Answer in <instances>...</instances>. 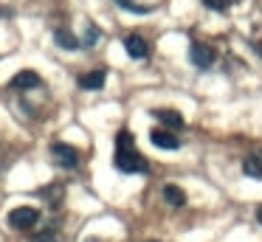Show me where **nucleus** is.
<instances>
[{
    "instance_id": "nucleus-1",
    "label": "nucleus",
    "mask_w": 262,
    "mask_h": 242,
    "mask_svg": "<svg viewBox=\"0 0 262 242\" xmlns=\"http://www.w3.org/2000/svg\"><path fill=\"white\" fill-rule=\"evenodd\" d=\"M116 169L124 174H136V172H147L149 163L147 158L141 155V152L136 149V141H133V135L127 133V129H121L119 135H116Z\"/></svg>"
},
{
    "instance_id": "nucleus-2",
    "label": "nucleus",
    "mask_w": 262,
    "mask_h": 242,
    "mask_svg": "<svg viewBox=\"0 0 262 242\" xmlns=\"http://www.w3.org/2000/svg\"><path fill=\"white\" fill-rule=\"evenodd\" d=\"M37 219H40V211L31 208V206H17V208L9 211V225L17 228V231H26V228H31V225H37Z\"/></svg>"
},
{
    "instance_id": "nucleus-3",
    "label": "nucleus",
    "mask_w": 262,
    "mask_h": 242,
    "mask_svg": "<svg viewBox=\"0 0 262 242\" xmlns=\"http://www.w3.org/2000/svg\"><path fill=\"white\" fill-rule=\"evenodd\" d=\"M51 155L62 169H76L79 166V152H76V146H71V144H62V141L51 144Z\"/></svg>"
},
{
    "instance_id": "nucleus-4",
    "label": "nucleus",
    "mask_w": 262,
    "mask_h": 242,
    "mask_svg": "<svg viewBox=\"0 0 262 242\" xmlns=\"http://www.w3.org/2000/svg\"><path fill=\"white\" fill-rule=\"evenodd\" d=\"M189 59H192L194 68L206 71V68H211V62H214V51H211V45H206V42H192L189 45Z\"/></svg>"
},
{
    "instance_id": "nucleus-5",
    "label": "nucleus",
    "mask_w": 262,
    "mask_h": 242,
    "mask_svg": "<svg viewBox=\"0 0 262 242\" xmlns=\"http://www.w3.org/2000/svg\"><path fill=\"white\" fill-rule=\"evenodd\" d=\"M124 48H127V54H130L133 59H147V56H149V45H147V39L138 37V34H130V37L124 39Z\"/></svg>"
},
{
    "instance_id": "nucleus-6",
    "label": "nucleus",
    "mask_w": 262,
    "mask_h": 242,
    "mask_svg": "<svg viewBox=\"0 0 262 242\" xmlns=\"http://www.w3.org/2000/svg\"><path fill=\"white\" fill-rule=\"evenodd\" d=\"M149 141H152L158 149H178V146H181V141L172 135L169 127L166 129H152V133H149Z\"/></svg>"
},
{
    "instance_id": "nucleus-7",
    "label": "nucleus",
    "mask_w": 262,
    "mask_h": 242,
    "mask_svg": "<svg viewBox=\"0 0 262 242\" xmlns=\"http://www.w3.org/2000/svg\"><path fill=\"white\" fill-rule=\"evenodd\" d=\"M104 79H107V71H104V68H96V71H91V73H82L79 84H82V90H99L104 84Z\"/></svg>"
},
{
    "instance_id": "nucleus-8",
    "label": "nucleus",
    "mask_w": 262,
    "mask_h": 242,
    "mask_svg": "<svg viewBox=\"0 0 262 242\" xmlns=\"http://www.w3.org/2000/svg\"><path fill=\"white\" fill-rule=\"evenodd\" d=\"M40 84V76H37L34 71H20L17 76L9 82V87L12 90H31V87H37Z\"/></svg>"
},
{
    "instance_id": "nucleus-9",
    "label": "nucleus",
    "mask_w": 262,
    "mask_h": 242,
    "mask_svg": "<svg viewBox=\"0 0 262 242\" xmlns=\"http://www.w3.org/2000/svg\"><path fill=\"white\" fill-rule=\"evenodd\" d=\"M152 116L158 118L164 127H169V129H181L183 127V116H181V113H175V110H155Z\"/></svg>"
},
{
    "instance_id": "nucleus-10",
    "label": "nucleus",
    "mask_w": 262,
    "mask_h": 242,
    "mask_svg": "<svg viewBox=\"0 0 262 242\" xmlns=\"http://www.w3.org/2000/svg\"><path fill=\"white\" fill-rule=\"evenodd\" d=\"M54 42H57L59 48H65V51H74V48H79V45H82L79 39L68 31V28H57V31H54Z\"/></svg>"
},
{
    "instance_id": "nucleus-11",
    "label": "nucleus",
    "mask_w": 262,
    "mask_h": 242,
    "mask_svg": "<svg viewBox=\"0 0 262 242\" xmlns=\"http://www.w3.org/2000/svg\"><path fill=\"white\" fill-rule=\"evenodd\" d=\"M164 200L169 203V206L181 208L183 203H186V194H183V189H178V186H164Z\"/></svg>"
},
{
    "instance_id": "nucleus-12",
    "label": "nucleus",
    "mask_w": 262,
    "mask_h": 242,
    "mask_svg": "<svg viewBox=\"0 0 262 242\" xmlns=\"http://www.w3.org/2000/svg\"><path fill=\"white\" fill-rule=\"evenodd\" d=\"M243 172L248 174V178H256V180H262V163H259V158H245V163H243Z\"/></svg>"
},
{
    "instance_id": "nucleus-13",
    "label": "nucleus",
    "mask_w": 262,
    "mask_h": 242,
    "mask_svg": "<svg viewBox=\"0 0 262 242\" xmlns=\"http://www.w3.org/2000/svg\"><path fill=\"white\" fill-rule=\"evenodd\" d=\"M31 242H57V234H54V228H46V231H37V234L31 236Z\"/></svg>"
},
{
    "instance_id": "nucleus-14",
    "label": "nucleus",
    "mask_w": 262,
    "mask_h": 242,
    "mask_svg": "<svg viewBox=\"0 0 262 242\" xmlns=\"http://www.w3.org/2000/svg\"><path fill=\"white\" fill-rule=\"evenodd\" d=\"M228 3H239V0H203V6H209L214 11H226Z\"/></svg>"
},
{
    "instance_id": "nucleus-15",
    "label": "nucleus",
    "mask_w": 262,
    "mask_h": 242,
    "mask_svg": "<svg viewBox=\"0 0 262 242\" xmlns=\"http://www.w3.org/2000/svg\"><path fill=\"white\" fill-rule=\"evenodd\" d=\"M96 37H99V28L96 26H88V34H85V42H82V45H85V48H91V45L96 42Z\"/></svg>"
},
{
    "instance_id": "nucleus-16",
    "label": "nucleus",
    "mask_w": 262,
    "mask_h": 242,
    "mask_svg": "<svg viewBox=\"0 0 262 242\" xmlns=\"http://www.w3.org/2000/svg\"><path fill=\"white\" fill-rule=\"evenodd\" d=\"M116 6H121V9H130V11H138V14H141V11H147V9H141V6H133L130 0H116Z\"/></svg>"
},
{
    "instance_id": "nucleus-17",
    "label": "nucleus",
    "mask_w": 262,
    "mask_h": 242,
    "mask_svg": "<svg viewBox=\"0 0 262 242\" xmlns=\"http://www.w3.org/2000/svg\"><path fill=\"white\" fill-rule=\"evenodd\" d=\"M256 219H259V225H262V206L256 208Z\"/></svg>"
},
{
    "instance_id": "nucleus-18",
    "label": "nucleus",
    "mask_w": 262,
    "mask_h": 242,
    "mask_svg": "<svg viewBox=\"0 0 262 242\" xmlns=\"http://www.w3.org/2000/svg\"><path fill=\"white\" fill-rule=\"evenodd\" d=\"M254 51H256V54H262V45H259V42H256V45H254Z\"/></svg>"
}]
</instances>
